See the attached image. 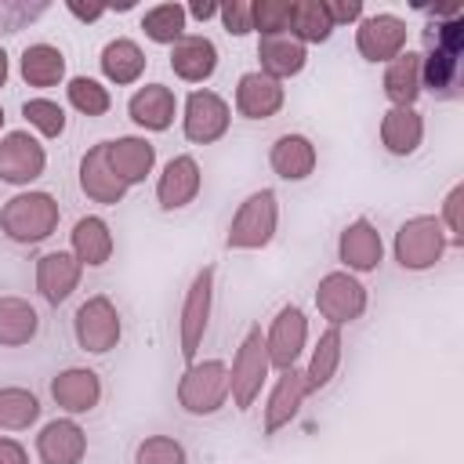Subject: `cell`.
Here are the masks:
<instances>
[{"label": "cell", "mask_w": 464, "mask_h": 464, "mask_svg": "<svg viewBox=\"0 0 464 464\" xmlns=\"http://www.w3.org/2000/svg\"><path fill=\"white\" fill-rule=\"evenodd\" d=\"M460 207H464V181H457L446 199H442V214H435L442 221V232L450 239V246H464V221H460Z\"/></svg>", "instance_id": "60d3db41"}, {"label": "cell", "mask_w": 464, "mask_h": 464, "mask_svg": "<svg viewBox=\"0 0 464 464\" xmlns=\"http://www.w3.org/2000/svg\"><path fill=\"white\" fill-rule=\"evenodd\" d=\"M36 457L40 464H83L87 431L76 424V417H54L36 431Z\"/></svg>", "instance_id": "e0dca14e"}, {"label": "cell", "mask_w": 464, "mask_h": 464, "mask_svg": "<svg viewBox=\"0 0 464 464\" xmlns=\"http://www.w3.org/2000/svg\"><path fill=\"white\" fill-rule=\"evenodd\" d=\"M69 250L72 257L83 265V268H102L112 250H116V239H112V228L102 214H83L76 218L72 232H69Z\"/></svg>", "instance_id": "484cf974"}, {"label": "cell", "mask_w": 464, "mask_h": 464, "mask_svg": "<svg viewBox=\"0 0 464 464\" xmlns=\"http://www.w3.org/2000/svg\"><path fill=\"white\" fill-rule=\"evenodd\" d=\"M62 207L51 192L22 188L0 207V232L18 246H36L58 232Z\"/></svg>", "instance_id": "7a4b0ae2"}, {"label": "cell", "mask_w": 464, "mask_h": 464, "mask_svg": "<svg viewBox=\"0 0 464 464\" xmlns=\"http://www.w3.org/2000/svg\"><path fill=\"white\" fill-rule=\"evenodd\" d=\"M341 359H344V337H341L337 326H326V330L319 334L312 355H308V366H304V381H308V392H312V395L323 392V388L337 377Z\"/></svg>", "instance_id": "d6a6232c"}, {"label": "cell", "mask_w": 464, "mask_h": 464, "mask_svg": "<svg viewBox=\"0 0 464 464\" xmlns=\"http://www.w3.org/2000/svg\"><path fill=\"white\" fill-rule=\"evenodd\" d=\"M44 11H47V4H36V7H29V4L0 0V33H18L25 18H36V14H44Z\"/></svg>", "instance_id": "7bdbcfd3"}, {"label": "cell", "mask_w": 464, "mask_h": 464, "mask_svg": "<svg viewBox=\"0 0 464 464\" xmlns=\"http://www.w3.org/2000/svg\"><path fill=\"white\" fill-rule=\"evenodd\" d=\"M105 152H109V167L116 170V178L134 188L141 185L152 167H156V145L145 138V134H120V138H109L105 141Z\"/></svg>", "instance_id": "7402d4cb"}, {"label": "cell", "mask_w": 464, "mask_h": 464, "mask_svg": "<svg viewBox=\"0 0 464 464\" xmlns=\"http://www.w3.org/2000/svg\"><path fill=\"white\" fill-rule=\"evenodd\" d=\"M0 464H29V450L18 439L0 435Z\"/></svg>", "instance_id": "f6af8a7d"}, {"label": "cell", "mask_w": 464, "mask_h": 464, "mask_svg": "<svg viewBox=\"0 0 464 464\" xmlns=\"http://www.w3.org/2000/svg\"><path fill=\"white\" fill-rule=\"evenodd\" d=\"M83 265L72 257V250H44L36 257V294L47 304H62L80 286Z\"/></svg>", "instance_id": "ffe728a7"}, {"label": "cell", "mask_w": 464, "mask_h": 464, "mask_svg": "<svg viewBox=\"0 0 464 464\" xmlns=\"http://www.w3.org/2000/svg\"><path fill=\"white\" fill-rule=\"evenodd\" d=\"M326 4V11H330V22H334V29L337 25H355L366 11H362V0H323Z\"/></svg>", "instance_id": "ee69618b"}, {"label": "cell", "mask_w": 464, "mask_h": 464, "mask_svg": "<svg viewBox=\"0 0 464 464\" xmlns=\"http://www.w3.org/2000/svg\"><path fill=\"white\" fill-rule=\"evenodd\" d=\"M18 72L29 87H40V91L58 87V83H65V54H62V47L44 44V40L29 44L18 58Z\"/></svg>", "instance_id": "f546056e"}, {"label": "cell", "mask_w": 464, "mask_h": 464, "mask_svg": "<svg viewBox=\"0 0 464 464\" xmlns=\"http://www.w3.org/2000/svg\"><path fill=\"white\" fill-rule=\"evenodd\" d=\"M51 399L65 417H83L102 402V377L91 366H65L51 377Z\"/></svg>", "instance_id": "2e32d148"}, {"label": "cell", "mask_w": 464, "mask_h": 464, "mask_svg": "<svg viewBox=\"0 0 464 464\" xmlns=\"http://www.w3.org/2000/svg\"><path fill=\"white\" fill-rule=\"evenodd\" d=\"M185 25H188V14H185V4H156L141 14V29L152 44H163V47H174L181 36H185Z\"/></svg>", "instance_id": "d590c367"}, {"label": "cell", "mask_w": 464, "mask_h": 464, "mask_svg": "<svg viewBox=\"0 0 464 464\" xmlns=\"http://www.w3.org/2000/svg\"><path fill=\"white\" fill-rule=\"evenodd\" d=\"M250 25L257 36L290 33V0H257L250 4Z\"/></svg>", "instance_id": "ab89813d"}, {"label": "cell", "mask_w": 464, "mask_h": 464, "mask_svg": "<svg viewBox=\"0 0 464 464\" xmlns=\"http://www.w3.org/2000/svg\"><path fill=\"white\" fill-rule=\"evenodd\" d=\"M381 87H384V98L392 102V109H417V98H420V51H402L399 58H392L384 65V76H381Z\"/></svg>", "instance_id": "83f0119b"}, {"label": "cell", "mask_w": 464, "mask_h": 464, "mask_svg": "<svg viewBox=\"0 0 464 464\" xmlns=\"http://www.w3.org/2000/svg\"><path fill=\"white\" fill-rule=\"evenodd\" d=\"M279 228V196L272 188H254L232 214L225 246L228 250H265Z\"/></svg>", "instance_id": "3957f363"}, {"label": "cell", "mask_w": 464, "mask_h": 464, "mask_svg": "<svg viewBox=\"0 0 464 464\" xmlns=\"http://www.w3.org/2000/svg\"><path fill=\"white\" fill-rule=\"evenodd\" d=\"M65 11H69L72 18H80V22H98V18L109 11V4H80V0H65Z\"/></svg>", "instance_id": "bcb514c9"}, {"label": "cell", "mask_w": 464, "mask_h": 464, "mask_svg": "<svg viewBox=\"0 0 464 464\" xmlns=\"http://www.w3.org/2000/svg\"><path fill=\"white\" fill-rule=\"evenodd\" d=\"M0 130H4V105H0Z\"/></svg>", "instance_id": "681fc988"}, {"label": "cell", "mask_w": 464, "mask_h": 464, "mask_svg": "<svg viewBox=\"0 0 464 464\" xmlns=\"http://www.w3.org/2000/svg\"><path fill=\"white\" fill-rule=\"evenodd\" d=\"M304 348H308V315H304L301 304L290 301V304H283L272 315V323L265 330V352H268L272 370L297 366V359L304 355Z\"/></svg>", "instance_id": "4fadbf2b"}, {"label": "cell", "mask_w": 464, "mask_h": 464, "mask_svg": "<svg viewBox=\"0 0 464 464\" xmlns=\"http://www.w3.org/2000/svg\"><path fill=\"white\" fill-rule=\"evenodd\" d=\"M145 51L130 40V36H116V40H109L105 47H102V54H98V65H102V76L109 80V83H116V87H130V83H138L141 80V72H145Z\"/></svg>", "instance_id": "f1b7e54d"}, {"label": "cell", "mask_w": 464, "mask_h": 464, "mask_svg": "<svg viewBox=\"0 0 464 464\" xmlns=\"http://www.w3.org/2000/svg\"><path fill=\"white\" fill-rule=\"evenodd\" d=\"M366 301H370L366 286L359 283V276H352L344 268H334L315 283V308L326 319V326L341 330V326L355 323L366 312Z\"/></svg>", "instance_id": "9c48e42d"}, {"label": "cell", "mask_w": 464, "mask_h": 464, "mask_svg": "<svg viewBox=\"0 0 464 464\" xmlns=\"http://www.w3.org/2000/svg\"><path fill=\"white\" fill-rule=\"evenodd\" d=\"M203 188V170H199V160L188 156V152H178L163 163L160 178H156V203L160 210H185L188 203H196Z\"/></svg>", "instance_id": "9a60e30c"}, {"label": "cell", "mask_w": 464, "mask_h": 464, "mask_svg": "<svg viewBox=\"0 0 464 464\" xmlns=\"http://www.w3.org/2000/svg\"><path fill=\"white\" fill-rule=\"evenodd\" d=\"M134 464H188V453L174 435H145L134 446Z\"/></svg>", "instance_id": "f35d334b"}, {"label": "cell", "mask_w": 464, "mask_h": 464, "mask_svg": "<svg viewBox=\"0 0 464 464\" xmlns=\"http://www.w3.org/2000/svg\"><path fill=\"white\" fill-rule=\"evenodd\" d=\"M40 420V399L22 384L0 388V431H29Z\"/></svg>", "instance_id": "e575fe53"}, {"label": "cell", "mask_w": 464, "mask_h": 464, "mask_svg": "<svg viewBox=\"0 0 464 464\" xmlns=\"http://www.w3.org/2000/svg\"><path fill=\"white\" fill-rule=\"evenodd\" d=\"M218 18H221V25H225L228 36H246V33H254V25H250V4H246V0H228V4H221Z\"/></svg>", "instance_id": "b9f144b4"}, {"label": "cell", "mask_w": 464, "mask_h": 464, "mask_svg": "<svg viewBox=\"0 0 464 464\" xmlns=\"http://www.w3.org/2000/svg\"><path fill=\"white\" fill-rule=\"evenodd\" d=\"M308 395L312 392H308V381H304L301 366L279 370V377H276V384H272V392L265 399V435H276L279 428H286L301 413Z\"/></svg>", "instance_id": "44dd1931"}, {"label": "cell", "mask_w": 464, "mask_h": 464, "mask_svg": "<svg viewBox=\"0 0 464 464\" xmlns=\"http://www.w3.org/2000/svg\"><path fill=\"white\" fill-rule=\"evenodd\" d=\"M218 11H221V4H214V0H192V4L185 7V14L196 18V22H210V18H218Z\"/></svg>", "instance_id": "7dc6e473"}, {"label": "cell", "mask_w": 464, "mask_h": 464, "mask_svg": "<svg viewBox=\"0 0 464 464\" xmlns=\"http://www.w3.org/2000/svg\"><path fill=\"white\" fill-rule=\"evenodd\" d=\"M232 127V105L210 91V87H196L188 91L185 105H181V134L192 145H214L218 138H225Z\"/></svg>", "instance_id": "30bf717a"}, {"label": "cell", "mask_w": 464, "mask_h": 464, "mask_svg": "<svg viewBox=\"0 0 464 464\" xmlns=\"http://www.w3.org/2000/svg\"><path fill=\"white\" fill-rule=\"evenodd\" d=\"M268 373H272V362H268V352H265V330L261 323H254L236 355H232V366H228V399L236 410H250L257 399H261V388L268 384Z\"/></svg>", "instance_id": "277c9868"}, {"label": "cell", "mask_w": 464, "mask_h": 464, "mask_svg": "<svg viewBox=\"0 0 464 464\" xmlns=\"http://www.w3.org/2000/svg\"><path fill=\"white\" fill-rule=\"evenodd\" d=\"M36 334H40V312L18 294H4L0 297V348H22Z\"/></svg>", "instance_id": "1f68e13d"}, {"label": "cell", "mask_w": 464, "mask_h": 464, "mask_svg": "<svg viewBox=\"0 0 464 464\" xmlns=\"http://www.w3.org/2000/svg\"><path fill=\"white\" fill-rule=\"evenodd\" d=\"M337 261L352 276H366V272L381 268L384 239H381V232H377V225L370 218H355V221H348L341 228V236H337Z\"/></svg>", "instance_id": "5bb4252c"}, {"label": "cell", "mask_w": 464, "mask_h": 464, "mask_svg": "<svg viewBox=\"0 0 464 464\" xmlns=\"http://www.w3.org/2000/svg\"><path fill=\"white\" fill-rule=\"evenodd\" d=\"M47 170V149L33 130L0 134V181L14 188H29Z\"/></svg>", "instance_id": "8fae6325"}, {"label": "cell", "mask_w": 464, "mask_h": 464, "mask_svg": "<svg viewBox=\"0 0 464 464\" xmlns=\"http://www.w3.org/2000/svg\"><path fill=\"white\" fill-rule=\"evenodd\" d=\"M290 36L308 44H326L334 36V22L323 0H290Z\"/></svg>", "instance_id": "836d02e7"}, {"label": "cell", "mask_w": 464, "mask_h": 464, "mask_svg": "<svg viewBox=\"0 0 464 464\" xmlns=\"http://www.w3.org/2000/svg\"><path fill=\"white\" fill-rule=\"evenodd\" d=\"M228 402V362L196 359L178 377V406L188 417H210Z\"/></svg>", "instance_id": "8992f818"}, {"label": "cell", "mask_w": 464, "mask_h": 464, "mask_svg": "<svg viewBox=\"0 0 464 464\" xmlns=\"http://www.w3.org/2000/svg\"><path fill=\"white\" fill-rule=\"evenodd\" d=\"M22 116H25V123L40 138H62L65 134V123H69L65 109L54 98H25L22 102Z\"/></svg>", "instance_id": "74e56055"}, {"label": "cell", "mask_w": 464, "mask_h": 464, "mask_svg": "<svg viewBox=\"0 0 464 464\" xmlns=\"http://www.w3.org/2000/svg\"><path fill=\"white\" fill-rule=\"evenodd\" d=\"M450 239L442 232V221L435 214H413L399 225L395 239H392V254L399 261L402 272H428L442 261Z\"/></svg>", "instance_id": "5b68a950"}, {"label": "cell", "mask_w": 464, "mask_h": 464, "mask_svg": "<svg viewBox=\"0 0 464 464\" xmlns=\"http://www.w3.org/2000/svg\"><path fill=\"white\" fill-rule=\"evenodd\" d=\"M80 192L91 199V203H102V207H116L123 203V196L130 192L116 170L109 167V152H105V141L91 145L83 156H80Z\"/></svg>", "instance_id": "d6986e66"}, {"label": "cell", "mask_w": 464, "mask_h": 464, "mask_svg": "<svg viewBox=\"0 0 464 464\" xmlns=\"http://www.w3.org/2000/svg\"><path fill=\"white\" fill-rule=\"evenodd\" d=\"M236 112L243 120H272L283 102H286V87L272 76H265L261 69H250L236 80Z\"/></svg>", "instance_id": "ac0fdd59"}, {"label": "cell", "mask_w": 464, "mask_h": 464, "mask_svg": "<svg viewBox=\"0 0 464 464\" xmlns=\"http://www.w3.org/2000/svg\"><path fill=\"white\" fill-rule=\"evenodd\" d=\"M319 163V152L312 145L308 134H297V130H286L272 141L268 149V167L276 170V178L283 181H304Z\"/></svg>", "instance_id": "d4e9b609"}, {"label": "cell", "mask_w": 464, "mask_h": 464, "mask_svg": "<svg viewBox=\"0 0 464 464\" xmlns=\"http://www.w3.org/2000/svg\"><path fill=\"white\" fill-rule=\"evenodd\" d=\"M257 62H261V72L272 76V80H290L297 76L304 65H308V47L301 40H294L290 33H279V36H257Z\"/></svg>", "instance_id": "4316f807"}, {"label": "cell", "mask_w": 464, "mask_h": 464, "mask_svg": "<svg viewBox=\"0 0 464 464\" xmlns=\"http://www.w3.org/2000/svg\"><path fill=\"white\" fill-rule=\"evenodd\" d=\"M65 98L80 116H105L112 109V94L94 76H72L65 80Z\"/></svg>", "instance_id": "8d00e7d4"}, {"label": "cell", "mask_w": 464, "mask_h": 464, "mask_svg": "<svg viewBox=\"0 0 464 464\" xmlns=\"http://www.w3.org/2000/svg\"><path fill=\"white\" fill-rule=\"evenodd\" d=\"M127 116L134 127H141L149 134L170 130V123L178 116V98L167 83H145L127 98Z\"/></svg>", "instance_id": "603a6c76"}, {"label": "cell", "mask_w": 464, "mask_h": 464, "mask_svg": "<svg viewBox=\"0 0 464 464\" xmlns=\"http://www.w3.org/2000/svg\"><path fill=\"white\" fill-rule=\"evenodd\" d=\"M7 72H11V62H7V51L0 47V87L7 83Z\"/></svg>", "instance_id": "c3c4849f"}, {"label": "cell", "mask_w": 464, "mask_h": 464, "mask_svg": "<svg viewBox=\"0 0 464 464\" xmlns=\"http://www.w3.org/2000/svg\"><path fill=\"white\" fill-rule=\"evenodd\" d=\"M435 22L424 29V51H420V87L431 94H450L460 76V54H464V18L450 7H428Z\"/></svg>", "instance_id": "6da1fadb"}, {"label": "cell", "mask_w": 464, "mask_h": 464, "mask_svg": "<svg viewBox=\"0 0 464 464\" xmlns=\"http://www.w3.org/2000/svg\"><path fill=\"white\" fill-rule=\"evenodd\" d=\"M170 72L185 83H207L218 72V47L203 33H185L170 47Z\"/></svg>", "instance_id": "cb8c5ba5"}, {"label": "cell", "mask_w": 464, "mask_h": 464, "mask_svg": "<svg viewBox=\"0 0 464 464\" xmlns=\"http://www.w3.org/2000/svg\"><path fill=\"white\" fill-rule=\"evenodd\" d=\"M424 141V116L417 109H392L381 116V145L392 156H413Z\"/></svg>", "instance_id": "4dcf8cb0"}, {"label": "cell", "mask_w": 464, "mask_h": 464, "mask_svg": "<svg viewBox=\"0 0 464 464\" xmlns=\"http://www.w3.org/2000/svg\"><path fill=\"white\" fill-rule=\"evenodd\" d=\"M214 276L218 268L214 265H203L188 290H185V301H181V315H178V348H181V359L185 366L199 359V348H203V337H207V326H210V308H214Z\"/></svg>", "instance_id": "52a82bcc"}, {"label": "cell", "mask_w": 464, "mask_h": 464, "mask_svg": "<svg viewBox=\"0 0 464 464\" xmlns=\"http://www.w3.org/2000/svg\"><path fill=\"white\" fill-rule=\"evenodd\" d=\"M410 29L399 14L392 11H377V14H362L355 22V51L373 62V65H388L392 58H399L406 51Z\"/></svg>", "instance_id": "7c38bea8"}, {"label": "cell", "mask_w": 464, "mask_h": 464, "mask_svg": "<svg viewBox=\"0 0 464 464\" xmlns=\"http://www.w3.org/2000/svg\"><path fill=\"white\" fill-rule=\"evenodd\" d=\"M72 337L87 355L112 352L123 337V319H120V308L112 304V297H105V294L87 297L72 315Z\"/></svg>", "instance_id": "ba28073f"}]
</instances>
